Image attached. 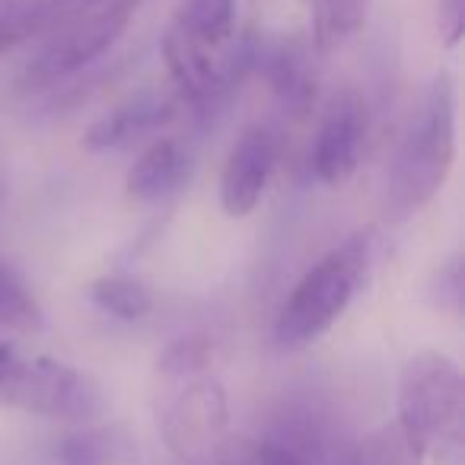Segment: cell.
<instances>
[{
	"label": "cell",
	"instance_id": "obj_1",
	"mask_svg": "<svg viewBox=\"0 0 465 465\" xmlns=\"http://www.w3.org/2000/svg\"><path fill=\"white\" fill-rule=\"evenodd\" d=\"M452 160H456V86L450 74L440 71L389 173V207L395 217H408L430 204L450 175Z\"/></svg>",
	"mask_w": 465,
	"mask_h": 465
},
{
	"label": "cell",
	"instance_id": "obj_2",
	"mask_svg": "<svg viewBox=\"0 0 465 465\" xmlns=\"http://www.w3.org/2000/svg\"><path fill=\"white\" fill-rule=\"evenodd\" d=\"M370 265H373V240H370V232L351 236L348 242H341L329 255H322L297 281L287 303L281 306V316L274 322V341L287 351H297L319 341L344 316L354 293L367 281Z\"/></svg>",
	"mask_w": 465,
	"mask_h": 465
},
{
	"label": "cell",
	"instance_id": "obj_3",
	"mask_svg": "<svg viewBox=\"0 0 465 465\" xmlns=\"http://www.w3.org/2000/svg\"><path fill=\"white\" fill-rule=\"evenodd\" d=\"M0 408L93 424L109 411V395L96 376L74 363L0 344Z\"/></svg>",
	"mask_w": 465,
	"mask_h": 465
},
{
	"label": "cell",
	"instance_id": "obj_4",
	"mask_svg": "<svg viewBox=\"0 0 465 465\" xmlns=\"http://www.w3.org/2000/svg\"><path fill=\"white\" fill-rule=\"evenodd\" d=\"M465 382L456 361L440 351H418L399 376V424L424 456L462 443Z\"/></svg>",
	"mask_w": 465,
	"mask_h": 465
},
{
	"label": "cell",
	"instance_id": "obj_5",
	"mask_svg": "<svg viewBox=\"0 0 465 465\" xmlns=\"http://www.w3.org/2000/svg\"><path fill=\"white\" fill-rule=\"evenodd\" d=\"M141 4L143 0H99L93 7L74 14L71 20H64L45 35V45L23 71V86L45 90L99 61L124 35Z\"/></svg>",
	"mask_w": 465,
	"mask_h": 465
},
{
	"label": "cell",
	"instance_id": "obj_6",
	"mask_svg": "<svg viewBox=\"0 0 465 465\" xmlns=\"http://www.w3.org/2000/svg\"><path fill=\"white\" fill-rule=\"evenodd\" d=\"M163 437L179 465L230 462V405L217 380H192L163 414Z\"/></svg>",
	"mask_w": 465,
	"mask_h": 465
},
{
	"label": "cell",
	"instance_id": "obj_7",
	"mask_svg": "<svg viewBox=\"0 0 465 465\" xmlns=\"http://www.w3.org/2000/svg\"><path fill=\"white\" fill-rule=\"evenodd\" d=\"M367 143V103L354 90L338 93L312 141L310 166L322 185H344L361 166Z\"/></svg>",
	"mask_w": 465,
	"mask_h": 465
},
{
	"label": "cell",
	"instance_id": "obj_8",
	"mask_svg": "<svg viewBox=\"0 0 465 465\" xmlns=\"http://www.w3.org/2000/svg\"><path fill=\"white\" fill-rule=\"evenodd\" d=\"M274 166H278V134L265 124H252L242 131L223 163V175H220L223 211L230 217H249L265 198Z\"/></svg>",
	"mask_w": 465,
	"mask_h": 465
},
{
	"label": "cell",
	"instance_id": "obj_9",
	"mask_svg": "<svg viewBox=\"0 0 465 465\" xmlns=\"http://www.w3.org/2000/svg\"><path fill=\"white\" fill-rule=\"evenodd\" d=\"M163 61L179 96L194 109H213L226 99L220 86V52L204 48L179 23H169L163 33Z\"/></svg>",
	"mask_w": 465,
	"mask_h": 465
},
{
	"label": "cell",
	"instance_id": "obj_10",
	"mask_svg": "<svg viewBox=\"0 0 465 465\" xmlns=\"http://www.w3.org/2000/svg\"><path fill=\"white\" fill-rule=\"evenodd\" d=\"M173 118H175V99H169L166 93H156V90H141L124 99V103H118L112 112L99 115L86 128L84 147L93 150V153L128 147V143L166 128Z\"/></svg>",
	"mask_w": 465,
	"mask_h": 465
},
{
	"label": "cell",
	"instance_id": "obj_11",
	"mask_svg": "<svg viewBox=\"0 0 465 465\" xmlns=\"http://www.w3.org/2000/svg\"><path fill=\"white\" fill-rule=\"evenodd\" d=\"M312 42L291 35L274 45L262 42L259 67L255 71L265 74L268 86L278 96L291 115H306L316 105V64H312Z\"/></svg>",
	"mask_w": 465,
	"mask_h": 465
},
{
	"label": "cell",
	"instance_id": "obj_12",
	"mask_svg": "<svg viewBox=\"0 0 465 465\" xmlns=\"http://www.w3.org/2000/svg\"><path fill=\"white\" fill-rule=\"evenodd\" d=\"M192 169H194V156L185 143L175 141V137H156L137 156L134 166L128 169L124 188L137 201H160L166 194L179 192L188 182V175H192Z\"/></svg>",
	"mask_w": 465,
	"mask_h": 465
},
{
	"label": "cell",
	"instance_id": "obj_13",
	"mask_svg": "<svg viewBox=\"0 0 465 465\" xmlns=\"http://www.w3.org/2000/svg\"><path fill=\"white\" fill-rule=\"evenodd\" d=\"M137 440L118 424H84L58 446L61 465H134Z\"/></svg>",
	"mask_w": 465,
	"mask_h": 465
},
{
	"label": "cell",
	"instance_id": "obj_14",
	"mask_svg": "<svg viewBox=\"0 0 465 465\" xmlns=\"http://www.w3.org/2000/svg\"><path fill=\"white\" fill-rule=\"evenodd\" d=\"M74 14V0H0V54L45 39Z\"/></svg>",
	"mask_w": 465,
	"mask_h": 465
},
{
	"label": "cell",
	"instance_id": "obj_15",
	"mask_svg": "<svg viewBox=\"0 0 465 465\" xmlns=\"http://www.w3.org/2000/svg\"><path fill=\"white\" fill-rule=\"evenodd\" d=\"M312 48L329 54L341 48L370 16V0H310Z\"/></svg>",
	"mask_w": 465,
	"mask_h": 465
},
{
	"label": "cell",
	"instance_id": "obj_16",
	"mask_svg": "<svg viewBox=\"0 0 465 465\" xmlns=\"http://www.w3.org/2000/svg\"><path fill=\"white\" fill-rule=\"evenodd\" d=\"M173 23H179L204 48L220 52L236 35V0H182Z\"/></svg>",
	"mask_w": 465,
	"mask_h": 465
},
{
	"label": "cell",
	"instance_id": "obj_17",
	"mask_svg": "<svg viewBox=\"0 0 465 465\" xmlns=\"http://www.w3.org/2000/svg\"><path fill=\"white\" fill-rule=\"evenodd\" d=\"M42 306L35 300L33 287L26 284L16 268L7 262H0V329L20 331V335H33L42 329Z\"/></svg>",
	"mask_w": 465,
	"mask_h": 465
},
{
	"label": "cell",
	"instance_id": "obj_18",
	"mask_svg": "<svg viewBox=\"0 0 465 465\" xmlns=\"http://www.w3.org/2000/svg\"><path fill=\"white\" fill-rule=\"evenodd\" d=\"M90 297L109 316L122 319V322H134L143 319L153 310V297L141 281L128 278V274H105V278L93 281L90 284Z\"/></svg>",
	"mask_w": 465,
	"mask_h": 465
},
{
	"label": "cell",
	"instance_id": "obj_19",
	"mask_svg": "<svg viewBox=\"0 0 465 465\" xmlns=\"http://www.w3.org/2000/svg\"><path fill=\"white\" fill-rule=\"evenodd\" d=\"M424 452L411 443L399 420L380 424L357 443L354 465H420Z\"/></svg>",
	"mask_w": 465,
	"mask_h": 465
},
{
	"label": "cell",
	"instance_id": "obj_20",
	"mask_svg": "<svg viewBox=\"0 0 465 465\" xmlns=\"http://www.w3.org/2000/svg\"><path fill=\"white\" fill-rule=\"evenodd\" d=\"M226 465H316V459L287 430H274L262 440H232Z\"/></svg>",
	"mask_w": 465,
	"mask_h": 465
},
{
	"label": "cell",
	"instance_id": "obj_21",
	"mask_svg": "<svg viewBox=\"0 0 465 465\" xmlns=\"http://www.w3.org/2000/svg\"><path fill=\"white\" fill-rule=\"evenodd\" d=\"M213 357V344L207 335H188L173 341L160 357V370L169 376H194Z\"/></svg>",
	"mask_w": 465,
	"mask_h": 465
},
{
	"label": "cell",
	"instance_id": "obj_22",
	"mask_svg": "<svg viewBox=\"0 0 465 465\" xmlns=\"http://www.w3.org/2000/svg\"><path fill=\"white\" fill-rule=\"evenodd\" d=\"M465 33V0H440V35L446 48H456Z\"/></svg>",
	"mask_w": 465,
	"mask_h": 465
},
{
	"label": "cell",
	"instance_id": "obj_23",
	"mask_svg": "<svg viewBox=\"0 0 465 465\" xmlns=\"http://www.w3.org/2000/svg\"><path fill=\"white\" fill-rule=\"evenodd\" d=\"M459 297H462V268H459V255H452L440 268V303H446L452 312H459Z\"/></svg>",
	"mask_w": 465,
	"mask_h": 465
}]
</instances>
